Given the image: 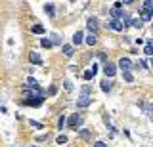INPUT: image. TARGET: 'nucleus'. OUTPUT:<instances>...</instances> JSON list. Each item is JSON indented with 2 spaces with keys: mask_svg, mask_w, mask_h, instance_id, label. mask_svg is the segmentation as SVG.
<instances>
[{
  "mask_svg": "<svg viewBox=\"0 0 153 147\" xmlns=\"http://www.w3.org/2000/svg\"><path fill=\"white\" fill-rule=\"evenodd\" d=\"M103 73H105V78H113L117 75V65L111 63V61H105L103 63Z\"/></svg>",
  "mask_w": 153,
  "mask_h": 147,
  "instance_id": "obj_3",
  "label": "nucleus"
},
{
  "mask_svg": "<svg viewBox=\"0 0 153 147\" xmlns=\"http://www.w3.org/2000/svg\"><path fill=\"white\" fill-rule=\"evenodd\" d=\"M88 105H92V96H80L79 99H76V107L79 109H84Z\"/></svg>",
  "mask_w": 153,
  "mask_h": 147,
  "instance_id": "obj_5",
  "label": "nucleus"
},
{
  "mask_svg": "<svg viewBox=\"0 0 153 147\" xmlns=\"http://www.w3.org/2000/svg\"><path fill=\"white\" fill-rule=\"evenodd\" d=\"M109 16H111L113 19H123V17H124V13H123V10H117V8H111V10H109Z\"/></svg>",
  "mask_w": 153,
  "mask_h": 147,
  "instance_id": "obj_9",
  "label": "nucleus"
},
{
  "mask_svg": "<svg viewBox=\"0 0 153 147\" xmlns=\"http://www.w3.org/2000/svg\"><path fill=\"white\" fill-rule=\"evenodd\" d=\"M79 134H80V137H84V140H90V137H92V134H90L88 130H84V128H80Z\"/></svg>",
  "mask_w": 153,
  "mask_h": 147,
  "instance_id": "obj_22",
  "label": "nucleus"
},
{
  "mask_svg": "<svg viewBox=\"0 0 153 147\" xmlns=\"http://www.w3.org/2000/svg\"><path fill=\"white\" fill-rule=\"evenodd\" d=\"M61 52H63L65 58H71V55L75 54V48H73L71 44H63V46H61Z\"/></svg>",
  "mask_w": 153,
  "mask_h": 147,
  "instance_id": "obj_8",
  "label": "nucleus"
},
{
  "mask_svg": "<svg viewBox=\"0 0 153 147\" xmlns=\"http://www.w3.org/2000/svg\"><path fill=\"white\" fill-rule=\"evenodd\" d=\"M94 147H107V143H105V141H96Z\"/></svg>",
  "mask_w": 153,
  "mask_h": 147,
  "instance_id": "obj_32",
  "label": "nucleus"
},
{
  "mask_svg": "<svg viewBox=\"0 0 153 147\" xmlns=\"http://www.w3.org/2000/svg\"><path fill=\"white\" fill-rule=\"evenodd\" d=\"M102 90L103 92H111V88H113V82H111V78H105V80H102Z\"/></svg>",
  "mask_w": 153,
  "mask_h": 147,
  "instance_id": "obj_11",
  "label": "nucleus"
},
{
  "mask_svg": "<svg viewBox=\"0 0 153 147\" xmlns=\"http://www.w3.org/2000/svg\"><path fill=\"white\" fill-rule=\"evenodd\" d=\"M31 147H36V145H31Z\"/></svg>",
  "mask_w": 153,
  "mask_h": 147,
  "instance_id": "obj_36",
  "label": "nucleus"
},
{
  "mask_svg": "<svg viewBox=\"0 0 153 147\" xmlns=\"http://www.w3.org/2000/svg\"><path fill=\"white\" fill-rule=\"evenodd\" d=\"M54 94H56V86H50L48 88V96H54Z\"/></svg>",
  "mask_w": 153,
  "mask_h": 147,
  "instance_id": "obj_33",
  "label": "nucleus"
},
{
  "mask_svg": "<svg viewBox=\"0 0 153 147\" xmlns=\"http://www.w3.org/2000/svg\"><path fill=\"white\" fill-rule=\"evenodd\" d=\"M151 17H153V13L146 12V10H142V16H140V19H142V21H151Z\"/></svg>",
  "mask_w": 153,
  "mask_h": 147,
  "instance_id": "obj_18",
  "label": "nucleus"
},
{
  "mask_svg": "<svg viewBox=\"0 0 153 147\" xmlns=\"http://www.w3.org/2000/svg\"><path fill=\"white\" fill-rule=\"evenodd\" d=\"M40 46H44V48H52V40L50 38H42L40 40Z\"/></svg>",
  "mask_w": 153,
  "mask_h": 147,
  "instance_id": "obj_27",
  "label": "nucleus"
},
{
  "mask_svg": "<svg viewBox=\"0 0 153 147\" xmlns=\"http://www.w3.org/2000/svg\"><path fill=\"white\" fill-rule=\"evenodd\" d=\"M44 12H46V13H50V16H54V4H52V2L44 4Z\"/></svg>",
  "mask_w": 153,
  "mask_h": 147,
  "instance_id": "obj_21",
  "label": "nucleus"
},
{
  "mask_svg": "<svg viewBox=\"0 0 153 147\" xmlns=\"http://www.w3.org/2000/svg\"><path fill=\"white\" fill-rule=\"evenodd\" d=\"M123 78L126 80V82H132V80H134V77H132V73H130V71H126V73H123Z\"/></svg>",
  "mask_w": 153,
  "mask_h": 147,
  "instance_id": "obj_26",
  "label": "nucleus"
},
{
  "mask_svg": "<svg viewBox=\"0 0 153 147\" xmlns=\"http://www.w3.org/2000/svg\"><path fill=\"white\" fill-rule=\"evenodd\" d=\"M52 44H61V40H59L57 35H52Z\"/></svg>",
  "mask_w": 153,
  "mask_h": 147,
  "instance_id": "obj_30",
  "label": "nucleus"
},
{
  "mask_svg": "<svg viewBox=\"0 0 153 147\" xmlns=\"http://www.w3.org/2000/svg\"><path fill=\"white\" fill-rule=\"evenodd\" d=\"M29 124H31L33 128H42V124H40V122H36V120H29Z\"/></svg>",
  "mask_w": 153,
  "mask_h": 147,
  "instance_id": "obj_31",
  "label": "nucleus"
},
{
  "mask_svg": "<svg viewBox=\"0 0 153 147\" xmlns=\"http://www.w3.org/2000/svg\"><path fill=\"white\" fill-rule=\"evenodd\" d=\"M29 59H31V63H35V65H42V59H40V55H38L36 52H31Z\"/></svg>",
  "mask_w": 153,
  "mask_h": 147,
  "instance_id": "obj_13",
  "label": "nucleus"
},
{
  "mask_svg": "<svg viewBox=\"0 0 153 147\" xmlns=\"http://www.w3.org/2000/svg\"><path fill=\"white\" fill-rule=\"evenodd\" d=\"M140 65H142L143 69H147V67H149V65H147V61H146V59H140Z\"/></svg>",
  "mask_w": 153,
  "mask_h": 147,
  "instance_id": "obj_34",
  "label": "nucleus"
},
{
  "mask_svg": "<svg viewBox=\"0 0 153 147\" xmlns=\"http://www.w3.org/2000/svg\"><path fill=\"white\" fill-rule=\"evenodd\" d=\"M92 94V88L86 84V86H82V90H80V96H90Z\"/></svg>",
  "mask_w": 153,
  "mask_h": 147,
  "instance_id": "obj_23",
  "label": "nucleus"
},
{
  "mask_svg": "<svg viewBox=\"0 0 153 147\" xmlns=\"http://www.w3.org/2000/svg\"><path fill=\"white\" fill-rule=\"evenodd\" d=\"M36 86H38V84H36V80L33 78V77H29V78H27V84H25V88H36Z\"/></svg>",
  "mask_w": 153,
  "mask_h": 147,
  "instance_id": "obj_20",
  "label": "nucleus"
},
{
  "mask_svg": "<svg viewBox=\"0 0 153 147\" xmlns=\"http://www.w3.org/2000/svg\"><path fill=\"white\" fill-rule=\"evenodd\" d=\"M143 54L151 58V55H153V46H151V44H146V48H143Z\"/></svg>",
  "mask_w": 153,
  "mask_h": 147,
  "instance_id": "obj_24",
  "label": "nucleus"
},
{
  "mask_svg": "<svg viewBox=\"0 0 153 147\" xmlns=\"http://www.w3.org/2000/svg\"><path fill=\"white\" fill-rule=\"evenodd\" d=\"M96 40H98V35H94V33H90V35L84 38V42H86L88 46H94V44H96Z\"/></svg>",
  "mask_w": 153,
  "mask_h": 147,
  "instance_id": "obj_14",
  "label": "nucleus"
},
{
  "mask_svg": "<svg viewBox=\"0 0 153 147\" xmlns=\"http://www.w3.org/2000/svg\"><path fill=\"white\" fill-rule=\"evenodd\" d=\"M117 67L121 69L123 73H126V71L132 69V61L128 59V58H121V59H119V63H117Z\"/></svg>",
  "mask_w": 153,
  "mask_h": 147,
  "instance_id": "obj_4",
  "label": "nucleus"
},
{
  "mask_svg": "<svg viewBox=\"0 0 153 147\" xmlns=\"http://www.w3.org/2000/svg\"><path fill=\"white\" fill-rule=\"evenodd\" d=\"M96 71H98V67H96V65H92V69H88V71H84V80H92L94 78V75H96Z\"/></svg>",
  "mask_w": 153,
  "mask_h": 147,
  "instance_id": "obj_10",
  "label": "nucleus"
},
{
  "mask_svg": "<svg viewBox=\"0 0 153 147\" xmlns=\"http://www.w3.org/2000/svg\"><path fill=\"white\" fill-rule=\"evenodd\" d=\"M82 36H84V35H82V33H80V31H76V33H75V35H73V44H75V46H79V44H80V42H82V40H84V38H82Z\"/></svg>",
  "mask_w": 153,
  "mask_h": 147,
  "instance_id": "obj_15",
  "label": "nucleus"
},
{
  "mask_svg": "<svg viewBox=\"0 0 153 147\" xmlns=\"http://www.w3.org/2000/svg\"><path fill=\"white\" fill-rule=\"evenodd\" d=\"M65 120H67V118H65L63 115H61L59 118H57V128H63V126H65Z\"/></svg>",
  "mask_w": 153,
  "mask_h": 147,
  "instance_id": "obj_28",
  "label": "nucleus"
},
{
  "mask_svg": "<svg viewBox=\"0 0 153 147\" xmlns=\"http://www.w3.org/2000/svg\"><path fill=\"white\" fill-rule=\"evenodd\" d=\"M25 103L27 105H33V107H38L42 101H44V94H42V90L40 88H25Z\"/></svg>",
  "mask_w": 153,
  "mask_h": 147,
  "instance_id": "obj_1",
  "label": "nucleus"
},
{
  "mask_svg": "<svg viewBox=\"0 0 153 147\" xmlns=\"http://www.w3.org/2000/svg\"><path fill=\"white\" fill-rule=\"evenodd\" d=\"M140 105H142L143 111H146V115L149 118H153V105H151V103H140Z\"/></svg>",
  "mask_w": 153,
  "mask_h": 147,
  "instance_id": "obj_12",
  "label": "nucleus"
},
{
  "mask_svg": "<svg viewBox=\"0 0 153 147\" xmlns=\"http://www.w3.org/2000/svg\"><path fill=\"white\" fill-rule=\"evenodd\" d=\"M149 67H153V61H151V65H149Z\"/></svg>",
  "mask_w": 153,
  "mask_h": 147,
  "instance_id": "obj_35",
  "label": "nucleus"
},
{
  "mask_svg": "<svg viewBox=\"0 0 153 147\" xmlns=\"http://www.w3.org/2000/svg\"><path fill=\"white\" fill-rule=\"evenodd\" d=\"M107 27L109 29H113V31H123L124 29V23H123V19H111L107 23Z\"/></svg>",
  "mask_w": 153,
  "mask_h": 147,
  "instance_id": "obj_7",
  "label": "nucleus"
},
{
  "mask_svg": "<svg viewBox=\"0 0 153 147\" xmlns=\"http://www.w3.org/2000/svg\"><path fill=\"white\" fill-rule=\"evenodd\" d=\"M56 143H57V145L67 143V136H57V137H56Z\"/></svg>",
  "mask_w": 153,
  "mask_h": 147,
  "instance_id": "obj_25",
  "label": "nucleus"
},
{
  "mask_svg": "<svg viewBox=\"0 0 153 147\" xmlns=\"http://www.w3.org/2000/svg\"><path fill=\"white\" fill-rule=\"evenodd\" d=\"M142 10L153 13V2H151V0H146V2H142Z\"/></svg>",
  "mask_w": 153,
  "mask_h": 147,
  "instance_id": "obj_16",
  "label": "nucleus"
},
{
  "mask_svg": "<svg viewBox=\"0 0 153 147\" xmlns=\"http://www.w3.org/2000/svg\"><path fill=\"white\" fill-rule=\"evenodd\" d=\"M130 25L140 29V27H142V19H140V17H130Z\"/></svg>",
  "mask_w": 153,
  "mask_h": 147,
  "instance_id": "obj_19",
  "label": "nucleus"
},
{
  "mask_svg": "<svg viewBox=\"0 0 153 147\" xmlns=\"http://www.w3.org/2000/svg\"><path fill=\"white\" fill-rule=\"evenodd\" d=\"M86 27H88V31L90 33H94V35H96V33H98V19H96V17H88V19H86Z\"/></svg>",
  "mask_w": 153,
  "mask_h": 147,
  "instance_id": "obj_6",
  "label": "nucleus"
},
{
  "mask_svg": "<svg viewBox=\"0 0 153 147\" xmlns=\"http://www.w3.org/2000/svg\"><path fill=\"white\" fill-rule=\"evenodd\" d=\"M63 86H65L67 92H71V90H73V84H71V80H65V82H63Z\"/></svg>",
  "mask_w": 153,
  "mask_h": 147,
  "instance_id": "obj_29",
  "label": "nucleus"
},
{
  "mask_svg": "<svg viewBox=\"0 0 153 147\" xmlns=\"http://www.w3.org/2000/svg\"><path fill=\"white\" fill-rule=\"evenodd\" d=\"M31 31L35 33V35H44V27H42V25H33Z\"/></svg>",
  "mask_w": 153,
  "mask_h": 147,
  "instance_id": "obj_17",
  "label": "nucleus"
},
{
  "mask_svg": "<svg viewBox=\"0 0 153 147\" xmlns=\"http://www.w3.org/2000/svg\"><path fill=\"white\" fill-rule=\"evenodd\" d=\"M69 128H73V130H80V126H82V122H84V117L80 115V113H75V115H71L69 117Z\"/></svg>",
  "mask_w": 153,
  "mask_h": 147,
  "instance_id": "obj_2",
  "label": "nucleus"
}]
</instances>
